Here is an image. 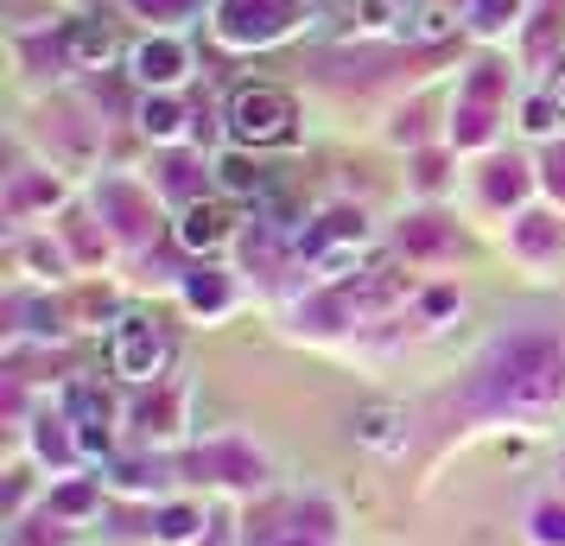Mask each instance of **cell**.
<instances>
[{
	"label": "cell",
	"mask_w": 565,
	"mask_h": 546,
	"mask_svg": "<svg viewBox=\"0 0 565 546\" xmlns=\"http://www.w3.org/2000/svg\"><path fill=\"white\" fill-rule=\"evenodd\" d=\"M184 306H198V312H223V306H230L223 274H191V280H184Z\"/></svg>",
	"instance_id": "15"
},
{
	"label": "cell",
	"mask_w": 565,
	"mask_h": 546,
	"mask_svg": "<svg viewBox=\"0 0 565 546\" xmlns=\"http://www.w3.org/2000/svg\"><path fill=\"white\" fill-rule=\"evenodd\" d=\"M356 13H362V26H387L394 20V0H356Z\"/></svg>",
	"instance_id": "29"
},
{
	"label": "cell",
	"mask_w": 565,
	"mask_h": 546,
	"mask_svg": "<svg viewBox=\"0 0 565 546\" xmlns=\"http://www.w3.org/2000/svg\"><path fill=\"white\" fill-rule=\"evenodd\" d=\"M52 508L57 515H89V508H96V483H71V490H57Z\"/></svg>",
	"instance_id": "23"
},
{
	"label": "cell",
	"mask_w": 565,
	"mask_h": 546,
	"mask_svg": "<svg viewBox=\"0 0 565 546\" xmlns=\"http://www.w3.org/2000/svg\"><path fill=\"white\" fill-rule=\"evenodd\" d=\"M108 45H115L108 26H71V57H77V64H103Z\"/></svg>",
	"instance_id": "17"
},
{
	"label": "cell",
	"mask_w": 565,
	"mask_h": 546,
	"mask_svg": "<svg viewBox=\"0 0 565 546\" xmlns=\"http://www.w3.org/2000/svg\"><path fill=\"white\" fill-rule=\"evenodd\" d=\"M184 71H191V52H184L179 39H147V45H134V77L147 83V89H172Z\"/></svg>",
	"instance_id": "7"
},
{
	"label": "cell",
	"mask_w": 565,
	"mask_h": 546,
	"mask_svg": "<svg viewBox=\"0 0 565 546\" xmlns=\"http://www.w3.org/2000/svg\"><path fill=\"white\" fill-rule=\"evenodd\" d=\"M306 20V0H216L223 45H274Z\"/></svg>",
	"instance_id": "2"
},
{
	"label": "cell",
	"mask_w": 565,
	"mask_h": 546,
	"mask_svg": "<svg viewBox=\"0 0 565 546\" xmlns=\"http://www.w3.org/2000/svg\"><path fill=\"white\" fill-rule=\"evenodd\" d=\"M514 7H521V0H470V26L477 32H502L514 20Z\"/></svg>",
	"instance_id": "20"
},
{
	"label": "cell",
	"mask_w": 565,
	"mask_h": 546,
	"mask_svg": "<svg viewBox=\"0 0 565 546\" xmlns=\"http://www.w3.org/2000/svg\"><path fill=\"white\" fill-rule=\"evenodd\" d=\"M521 128L546 133V128H553V103H546V96H540V103H527V108H521Z\"/></svg>",
	"instance_id": "28"
},
{
	"label": "cell",
	"mask_w": 565,
	"mask_h": 546,
	"mask_svg": "<svg viewBox=\"0 0 565 546\" xmlns=\"http://www.w3.org/2000/svg\"><path fill=\"white\" fill-rule=\"evenodd\" d=\"M534 540L540 546H565V502H540L534 508Z\"/></svg>",
	"instance_id": "21"
},
{
	"label": "cell",
	"mask_w": 565,
	"mask_h": 546,
	"mask_svg": "<svg viewBox=\"0 0 565 546\" xmlns=\"http://www.w3.org/2000/svg\"><path fill=\"white\" fill-rule=\"evenodd\" d=\"M140 128L153 133V140H179V128H184V108L172 103L166 89H159V96H147V103H140Z\"/></svg>",
	"instance_id": "11"
},
{
	"label": "cell",
	"mask_w": 565,
	"mask_h": 546,
	"mask_svg": "<svg viewBox=\"0 0 565 546\" xmlns=\"http://www.w3.org/2000/svg\"><path fill=\"white\" fill-rule=\"evenodd\" d=\"M553 103H559V108H565V77H559V83H553Z\"/></svg>",
	"instance_id": "30"
},
{
	"label": "cell",
	"mask_w": 565,
	"mask_h": 546,
	"mask_svg": "<svg viewBox=\"0 0 565 546\" xmlns=\"http://www.w3.org/2000/svg\"><path fill=\"white\" fill-rule=\"evenodd\" d=\"M401 248L407 255H445V248H458V229L438 223V216H407L401 223Z\"/></svg>",
	"instance_id": "10"
},
{
	"label": "cell",
	"mask_w": 565,
	"mask_h": 546,
	"mask_svg": "<svg viewBox=\"0 0 565 546\" xmlns=\"http://www.w3.org/2000/svg\"><path fill=\"white\" fill-rule=\"evenodd\" d=\"M565 400V338L553 331H509L483 350L470 375V407L477 414H546Z\"/></svg>",
	"instance_id": "1"
},
{
	"label": "cell",
	"mask_w": 565,
	"mask_h": 546,
	"mask_svg": "<svg viewBox=\"0 0 565 546\" xmlns=\"http://www.w3.org/2000/svg\"><path fill=\"white\" fill-rule=\"evenodd\" d=\"M401 32H407V39H426V45H438V39H451V32H458V20H451L445 7H413L407 20H401Z\"/></svg>",
	"instance_id": "12"
},
{
	"label": "cell",
	"mask_w": 565,
	"mask_h": 546,
	"mask_svg": "<svg viewBox=\"0 0 565 546\" xmlns=\"http://www.w3.org/2000/svg\"><path fill=\"white\" fill-rule=\"evenodd\" d=\"M489 197H521V165H489Z\"/></svg>",
	"instance_id": "26"
},
{
	"label": "cell",
	"mask_w": 565,
	"mask_h": 546,
	"mask_svg": "<svg viewBox=\"0 0 565 546\" xmlns=\"http://www.w3.org/2000/svg\"><path fill=\"white\" fill-rule=\"evenodd\" d=\"M362 235H369L362 210H331V216H324V229L311 235V242H362Z\"/></svg>",
	"instance_id": "18"
},
{
	"label": "cell",
	"mask_w": 565,
	"mask_h": 546,
	"mask_svg": "<svg viewBox=\"0 0 565 546\" xmlns=\"http://www.w3.org/2000/svg\"><path fill=\"white\" fill-rule=\"evenodd\" d=\"M172 419H179V394H166V400H147V407H140V426H147V432H172Z\"/></svg>",
	"instance_id": "25"
},
{
	"label": "cell",
	"mask_w": 565,
	"mask_h": 546,
	"mask_svg": "<svg viewBox=\"0 0 565 546\" xmlns=\"http://www.w3.org/2000/svg\"><path fill=\"white\" fill-rule=\"evenodd\" d=\"M64 419H39V458H71V439L57 432Z\"/></svg>",
	"instance_id": "27"
},
{
	"label": "cell",
	"mask_w": 565,
	"mask_h": 546,
	"mask_svg": "<svg viewBox=\"0 0 565 546\" xmlns=\"http://www.w3.org/2000/svg\"><path fill=\"white\" fill-rule=\"evenodd\" d=\"M159 184H166L172 197H191V191L204 184V179H198V159H179V153H172L166 165H159Z\"/></svg>",
	"instance_id": "19"
},
{
	"label": "cell",
	"mask_w": 565,
	"mask_h": 546,
	"mask_svg": "<svg viewBox=\"0 0 565 546\" xmlns=\"http://www.w3.org/2000/svg\"><path fill=\"white\" fill-rule=\"evenodd\" d=\"M216 179L230 184V191H242V197H248V191H267V172H260V165H248L242 153L216 159Z\"/></svg>",
	"instance_id": "16"
},
{
	"label": "cell",
	"mask_w": 565,
	"mask_h": 546,
	"mask_svg": "<svg viewBox=\"0 0 565 546\" xmlns=\"http://www.w3.org/2000/svg\"><path fill=\"white\" fill-rule=\"evenodd\" d=\"M356 432L369 445H394V414H387V407H369V414L356 419Z\"/></svg>",
	"instance_id": "24"
},
{
	"label": "cell",
	"mask_w": 565,
	"mask_h": 546,
	"mask_svg": "<svg viewBox=\"0 0 565 546\" xmlns=\"http://www.w3.org/2000/svg\"><path fill=\"white\" fill-rule=\"evenodd\" d=\"M32 204H57V179H32V172H20L13 191H7V216H26Z\"/></svg>",
	"instance_id": "13"
},
{
	"label": "cell",
	"mask_w": 565,
	"mask_h": 546,
	"mask_svg": "<svg viewBox=\"0 0 565 546\" xmlns=\"http://www.w3.org/2000/svg\"><path fill=\"white\" fill-rule=\"evenodd\" d=\"M159 363H166V338H159L147 318H121V324H115V375L153 382Z\"/></svg>",
	"instance_id": "5"
},
{
	"label": "cell",
	"mask_w": 565,
	"mask_h": 546,
	"mask_svg": "<svg viewBox=\"0 0 565 546\" xmlns=\"http://www.w3.org/2000/svg\"><path fill=\"white\" fill-rule=\"evenodd\" d=\"M191 464L210 470L216 483H235V490H248V483H260V477H267V458H260V451H248V445H235V439H223V445H210V451H198Z\"/></svg>",
	"instance_id": "6"
},
{
	"label": "cell",
	"mask_w": 565,
	"mask_h": 546,
	"mask_svg": "<svg viewBox=\"0 0 565 546\" xmlns=\"http://www.w3.org/2000/svg\"><path fill=\"white\" fill-rule=\"evenodd\" d=\"M502 89H509V71L502 64H477L470 83H463L458 96V121H451V140L458 147H483L489 133H495V103H502Z\"/></svg>",
	"instance_id": "4"
},
{
	"label": "cell",
	"mask_w": 565,
	"mask_h": 546,
	"mask_svg": "<svg viewBox=\"0 0 565 546\" xmlns=\"http://www.w3.org/2000/svg\"><path fill=\"white\" fill-rule=\"evenodd\" d=\"M96 204H103V216H115V235H128V242H147L153 204H147V197H140L128 179H108L103 191H96Z\"/></svg>",
	"instance_id": "8"
},
{
	"label": "cell",
	"mask_w": 565,
	"mask_h": 546,
	"mask_svg": "<svg viewBox=\"0 0 565 546\" xmlns=\"http://www.w3.org/2000/svg\"><path fill=\"white\" fill-rule=\"evenodd\" d=\"M198 527H204V521H198V508H166V515H159V540H191V534H198Z\"/></svg>",
	"instance_id": "22"
},
{
	"label": "cell",
	"mask_w": 565,
	"mask_h": 546,
	"mask_svg": "<svg viewBox=\"0 0 565 546\" xmlns=\"http://www.w3.org/2000/svg\"><path fill=\"white\" fill-rule=\"evenodd\" d=\"M292 96L286 89H242L230 103V133L242 140V147H280V140H292Z\"/></svg>",
	"instance_id": "3"
},
{
	"label": "cell",
	"mask_w": 565,
	"mask_h": 546,
	"mask_svg": "<svg viewBox=\"0 0 565 546\" xmlns=\"http://www.w3.org/2000/svg\"><path fill=\"white\" fill-rule=\"evenodd\" d=\"M286 546H306V540H286Z\"/></svg>",
	"instance_id": "31"
},
{
	"label": "cell",
	"mask_w": 565,
	"mask_h": 546,
	"mask_svg": "<svg viewBox=\"0 0 565 546\" xmlns=\"http://www.w3.org/2000/svg\"><path fill=\"white\" fill-rule=\"evenodd\" d=\"M514 248H521V255H553V248H559V223L521 216V223H514Z\"/></svg>",
	"instance_id": "14"
},
{
	"label": "cell",
	"mask_w": 565,
	"mask_h": 546,
	"mask_svg": "<svg viewBox=\"0 0 565 546\" xmlns=\"http://www.w3.org/2000/svg\"><path fill=\"white\" fill-rule=\"evenodd\" d=\"M230 235H235V216L230 210H216V204H191L184 210V223H179L184 248H223Z\"/></svg>",
	"instance_id": "9"
}]
</instances>
